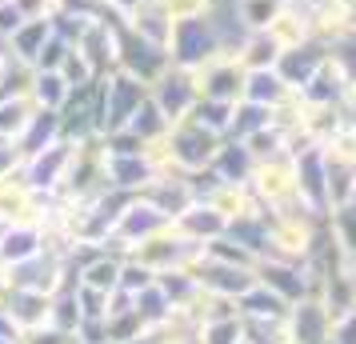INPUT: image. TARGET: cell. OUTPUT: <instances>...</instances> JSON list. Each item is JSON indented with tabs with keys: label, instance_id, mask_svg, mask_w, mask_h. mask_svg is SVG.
Instances as JSON below:
<instances>
[{
	"label": "cell",
	"instance_id": "8992f818",
	"mask_svg": "<svg viewBox=\"0 0 356 344\" xmlns=\"http://www.w3.org/2000/svg\"><path fill=\"white\" fill-rule=\"evenodd\" d=\"M113 68L129 72L132 81H140V84L152 88V84L172 68V60H168V49L152 44V40H145V36H136L129 24L120 20V24H116V65Z\"/></svg>",
	"mask_w": 356,
	"mask_h": 344
},
{
	"label": "cell",
	"instance_id": "f35d334b",
	"mask_svg": "<svg viewBox=\"0 0 356 344\" xmlns=\"http://www.w3.org/2000/svg\"><path fill=\"white\" fill-rule=\"evenodd\" d=\"M148 284H156V272H152V268H145L140 261L124 256V264H120V288L136 296V293H145Z\"/></svg>",
	"mask_w": 356,
	"mask_h": 344
},
{
	"label": "cell",
	"instance_id": "f6af8a7d",
	"mask_svg": "<svg viewBox=\"0 0 356 344\" xmlns=\"http://www.w3.org/2000/svg\"><path fill=\"white\" fill-rule=\"evenodd\" d=\"M20 8V17L24 20H40V17H52V8H56V0H13Z\"/></svg>",
	"mask_w": 356,
	"mask_h": 344
},
{
	"label": "cell",
	"instance_id": "1f68e13d",
	"mask_svg": "<svg viewBox=\"0 0 356 344\" xmlns=\"http://www.w3.org/2000/svg\"><path fill=\"white\" fill-rule=\"evenodd\" d=\"M264 124H273V108L252 104V100H236V108H232V124H228V136H232V140H248V136L260 132Z\"/></svg>",
	"mask_w": 356,
	"mask_h": 344
},
{
	"label": "cell",
	"instance_id": "5bb4252c",
	"mask_svg": "<svg viewBox=\"0 0 356 344\" xmlns=\"http://www.w3.org/2000/svg\"><path fill=\"white\" fill-rule=\"evenodd\" d=\"M152 177H156V164L148 156V148L145 152H113V148H104V181H108V188L136 197Z\"/></svg>",
	"mask_w": 356,
	"mask_h": 344
},
{
	"label": "cell",
	"instance_id": "d6986e66",
	"mask_svg": "<svg viewBox=\"0 0 356 344\" xmlns=\"http://www.w3.org/2000/svg\"><path fill=\"white\" fill-rule=\"evenodd\" d=\"M348 88H353V81L340 72V65L328 56L316 72H312V81L305 84V88H296V97L305 100V104H321V108H328V104H344L348 100Z\"/></svg>",
	"mask_w": 356,
	"mask_h": 344
},
{
	"label": "cell",
	"instance_id": "ba28073f",
	"mask_svg": "<svg viewBox=\"0 0 356 344\" xmlns=\"http://www.w3.org/2000/svg\"><path fill=\"white\" fill-rule=\"evenodd\" d=\"M200 252H204V248L193 245L188 236H180V232L168 224V229H161L156 236L140 240L129 256L132 261H140L145 268H152V272L161 277V272H168V268H193V261L200 256Z\"/></svg>",
	"mask_w": 356,
	"mask_h": 344
},
{
	"label": "cell",
	"instance_id": "4fadbf2b",
	"mask_svg": "<svg viewBox=\"0 0 356 344\" xmlns=\"http://www.w3.org/2000/svg\"><path fill=\"white\" fill-rule=\"evenodd\" d=\"M244 76H248V68L232 56V52H216L212 60L196 68V84H200V97L209 100H228V104H236L244 97Z\"/></svg>",
	"mask_w": 356,
	"mask_h": 344
},
{
	"label": "cell",
	"instance_id": "836d02e7",
	"mask_svg": "<svg viewBox=\"0 0 356 344\" xmlns=\"http://www.w3.org/2000/svg\"><path fill=\"white\" fill-rule=\"evenodd\" d=\"M232 108H236V104H228V100H209V97H200V100H196V108H193L188 116H193L196 124L212 129L216 136H228V124H232Z\"/></svg>",
	"mask_w": 356,
	"mask_h": 344
},
{
	"label": "cell",
	"instance_id": "2e32d148",
	"mask_svg": "<svg viewBox=\"0 0 356 344\" xmlns=\"http://www.w3.org/2000/svg\"><path fill=\"white\" fill-rule=\"evenodd\" d=\"M44 245H49L44 224H36V220H8V224L0 229V264L8 268V264L29 261V256H36Z\"/></svg>",
	"mask_w": 356,
	"mask_h": 344
},
{
	"label": "cell",
	"instance_id": "e575fe53",
	"mask_svg": "<svg viewBox=\"0 0 356 344\" xmlns=\"http://www.w3.org/2000/svg\"><path fill=\"white\" fill-rule=\"evenodd\" d=\"M49 325L60 328V332H76V325H81V309H76V284H65L60 293H52Z\"/></svg>",
	"mask_w": 356,
	"mask_h": 344
},
{
	"label": "cell",
	"instance_id": "8d00e7d4",
	"mask_svg": "<svg viewBox=\"0 0 356 344\" xmlns=\"http://www.w3.org/2000/svg\"><path fill=\"white\" fill-rule=\"evenodd\" d=\"M56 72H60V76H65L72 88H84V84H97V81H100V72L88 65V56H84L76 44L65 52V60H60V68H56Z\"/></svg>",
	"mask_w": 356,
	"mask_h": 344
},
{
	"label": "cell",
	"instance_id": "484cf974",
	"mask_svg": "<svg viewBox=\"0 0 356 344\" xmlns=\"http://www.w3.org/2000/svg\"><path fill=\"white\" fill-rule=\"evenodd\" d=\"M72 97V84L56 72V68H36L33 76V88H29V100L36 108H49V113H60L65 100Z\"/></svg>",
	"mask_w": 356,
	"mask_h": 344
},
{
	"label": "cell",
	"instance_id": "f1b7e54d",
	"mask_svg": "<svg viewBox=\"0 0 356 344\" xmlns=\"http://www.w3.org/2000/svg\"><path fill=\"white\" fill-rule=\"evenodd\" d=\"M232 56H236L244 68H276V60H280V44H276L268 33H244V40L236 44Z\"/></svg>",
	"mask_w": 356,
	"mask_h": 344
},
{
	"label": "cell",
	"instance_id": "30bf717a",
	"mask_svg": "<svg viewBox=\"0 0 356 344\" xmlns=\"http://www.w3.org/2000/svg\"><path fill=\"white\" fill-rule=\"evenodd\" d=\"M284 336H289V344H332V312H328V304L316 293L289 304Z\"/></svg>",
	"mask_w": 356,
	"mask_h": 344
},
{
	"label": "cell",
	"instance_id": "44dd1931",
	"mask_svg": "<svg viewBox=\"0 0 356 344\" xmlns=\"http://www.w3.org/2000/svg\"><path fill=\"white\" fill-rule=\"evenodd\" d=\"M212 172H216L220 181H228V184H248L252 181V172H257V156L248 152L244 140L225 136L220 148H216V156H212Z\"/></svg>",
	"mask_w": 356,
	"mask_h": 344
},
{
	"label": "cell",
	"instance_id": "e0dca14e",
	"mask_svg": "<svg viewBox=\"0 0 356 344\" xmlns=\"http://www.w3.org/2000/svg\"><path fill=\"white\" fill-rule=\"evenodd\" d=\"M324 60H328V44H321V40H305V44H296V49L280 52L276 72H280V76H284V84L296 92V88H305V84L312 81V72H316Z\"/></svg>",
	"mask_w": 356,
	"mask_h": 344
},
{
	"label": "cell",
	"instance_id": "7c38bea8",
	"mask_svg": "<svg viewBox=\"0 0 356 344\" xmlns=\"http://www.w3.org/2000/svg\"><path fill=\"white\" fill-rule=\"evenodd\" d=\"M148 97H152V104L161 108L164 116H168V124H177V120H184V116L196 108V100H200V84H196V72H188V68H168L161 81L148 88Z\"/></svg>",
	"mask_w": 356,
	"mask_h": 344
},
{
	"label": "cell",
	"instance_id": "74e56055",
	"mask_svg": "<svg viewBox=\"0 0 356 344\" xmlns=\"http://www.w3.org/2000/svg\"><path fill=\"white\" fill-rule=\"evenodd\" d=\"M241 320H244V341L248 344H289L284 320H252V316H241Z\"/></svg>",
	"mask_w": 356,
	"mask_h": 344
},
{
	"label": "cell",
	"instance_id": "603a6c76",
	"mask_svg": "<svg viewBox=\"0 0 356 344\" xmlns=\"http://www.w3.org/2000/svg\"><path fill=\"white\" fill-rule=\"evenodd\" d=\"M289 97H292V88L284 84V76L276 68H248L241 100H252V104H264V108H280Z\"/></svg>",
	"mask_w": 356,
	"mask_h": 344
},
{
	"label": "cell",
	"instance_id": "9c48e42d",
	"mask_svg": "<svg viewBox=\"0 0 356 344\" xmlns=\"http://www.w3.org/2000/svg\"><path fill=\"white\" fill-rule=\"evenodd\" d=\"M193 277H196V284H200V293L225 296V300H241V296L257 284V268H248V264H228V261L209 256V252H200L193 261Z\"/></svg>",
	"mask_w": 356,
	"mask_h": 344
},
{
	"label": "cell",
	"instance_id": "d590c367",
	"mask_svg": "<svg viewBox=\"0 0 356 344\" xmlns=\"http://www.w3.org/2000/svg\"><path fill=\"white\" fill-rule=\"evenodd\" d=\"M200 344H241L244 341V320L241 316H220V320H200L196 332Z\"/></svg>",
	"mask_w": 356,
	"mask_h": 344
},
{
	"label": "cell",
	"instance_id": "9a60e30c",
	"mask_svg": "<svg viewBox=\"0 0 356 344\" xmlns=\"http://www.w3.org/2000/svg\"><path fill=\"white\" fill-rule=\"evenodd\" d=\"M136 197L148 200V204H152V208L172 224V220H177V216L196 200V193H193V181H188L184 172H156V177L136 193Z\"/></svg>",
	"mask_w": 356,
	"mask_h": 344
},
{
	"label": "cell",
	"instance_id": "7a4b0ae2",
	"mask_svg": "<svg viewBox=\"0 0 356 344\" xmlns=\"http://www.w3.org/2000/svg\"><path fill=\"white\" fill-rule=\"evenodd\" d=\"M148 84L132 81L129 72L120 68H108L97 81V132L100 136H113L132 120V113L145 104Z\"/></svg>",
	"mask_w": 356,
	"mask_h": 344
},
{
	"label": "cell",
	"instance_id": "7dc6e473",
	"mask_svg": "<svg viewBox=\"0 0 356 344\" xmlns=\"http://www.w3.org/2000/svg\"><path fill=\"white\" fill-rule=\"evenodd\" d=\"M216 4H232V0H216Z\"/></svg>",
	"mask_w": 356,
	"mask_h": 344
},
{
	"label": "cell",
	"instance_id": "4dcf8cb0",
	"mask_svg": "<svg viewBox=\"0 0 356 344\" xmlns=\"http://www.w3.org/2000/svg\"><path fill=\"white\" fill-rule=\"evenodd\" d=\"M280 8H284V0H232V13H236L244 33H264Z\"/></svg>",
	"mask_w": 356,
	"mask_h": 344
},
{
	"label": "cell",
	"instance_id": "b9f144b4",
	"mask_svg": "<svg viewBox=\"0 0 356 344\" xmlns=\"http://www.w3.org/2000/svg\"><path fill=\"white\" fill-rule=\"evenodd\" d=\"M332 344H356V304L332 316Z\"/></svg>",
	"mask_w": 356,
	"mask_h": 344
},
{
	"label": "cell",
	"instance_id": "5b68a950",
	"mask_svg": "<svg viewBox=\"0 0 356 344\" xmlns=\"http://www.w3.org/2000/svg\"><path fill=\"white\" fill-rule=\"evenodd\" d=\"M324 161V184H328V208H348L356 204V136L340 129L332 140L321 145Z\"/></svg>",
	"mask_w": 356,
	"mask_h": 344
},
{
	"label": "cell",
	"instance_id": "4316f807",
	"mask_svg": "<svg viewBox=\"0 0 356 344\" xmlns=\"http://www.w3.org/2000/svg\"><path fill=\"white\" fill-rule=\"evenodd\" d=\"M236 309H241V316H252V320H284V316H289V300H280L273 288H264L257 280V284L236 300Z\"/></svg>",
	"mask_w": 356,
	"mask_h": 344
},
{
	"label": "cell",
	"instance_id": "7bdbcfd3",
	"mask_svg": "<svg viewBox=\"0 0 356 344\" xmlns=\"http://www.w3.org/2000/svg\"><path fill=\"white\" fill-rule=\"evenodd\" d=\"M20 344H76V336L72 332H60V328H52V325H40L33 332H24Z\"/></svg>",
	"mask_w": 356,
	"mask_h": 344
},
{
	"label": "cell",
	"instance_id": "d6a6232c",
	"mask_svg": "<svg viewBox=\"0 0 356 344\" xmlns=\"http://www.w3.org/2000/svg\"><path fill=\"white\" fill-rule=\"evenodd\" d=\"M33 113H36V104L29 97H0V136L17 140L20 132L29 129Z\"/></svg>",
	"mask_w": 356,
	"mask_h": 344
},
{
	"label": "cell",
	"instance_id": "8fae6325",
	"mask_svg": "<svg viewBox=\"0 0 356 344\" xmlns=\"http://www.w3.org/2000/svg\"><path fill=\"white\" fill-rule=\"evenodd\" d=\"M257 280L264 288H273L280 300H289V304H296V300L308 296V293H316V272H312V264L280 261V256H260Z\"/></svg>",
	"mask_w": 356,
	"mask_h": 344
},
{
	"label": "cell",
	"instance_id": "ab89813d",
	"mask_svg": "<svg viewBox=\"0 0 356 344\" xmlns=\"http://www.w3.org/2000/svg\"><path fill=\"white\" fill-rule=\"evenodd\" d=\"M76 309H81V320H104L108 316V293L76 284Z\"/></svg>",
	"mask_w": 356,
	"mask_h": 344
},
{
	"label": "cell",
	"instance_id": "c3c4849f",
	"mask_svg": "<svg viewBox=\"0 0 356 344\" xmlns=\"http://www.w3.org/2000/svg\"><path fill=\"white\" fill-rule=\"evenodd\" d=\"M241 344H248V341H241Z\"/></svg>",
	"mask_w": 356,
	"mask_h": 344
},
{
	"label": "cell",
	"instance_id": "cb8c5ba5",
	"mask_svg": "<svg viewBox=\"0 0 356 344\" xmlns=\"http://www.w3.org/2000/svg\"><path fill=\"white\" fill-rule=\"evenodd\" d=\"M52 36V17H40V20H24L17 33L8 36V52L17 56V60H24V65H33L40 60V52H44V44H49Z\"/></svg>",
	"mask_w": 356,
	"mask_h": 344
},
{
	"label": "cell",
	"instance_id": "83f0119b",
	"mask_svg": "<svg viewBox=\"0 0 356 344\" xmlns=\"http://www.w3.org/2000/svg\"><path fill=\"white\" fill-rule=\"evenodd\" d=\"M156 288L168 296L172 309H193L196 300H200V284H196L193 268H168V272H161Z\"/></svg>",
	"mask_w": 356,
	"mask_h": 344
},
{
	"label": "cell",
	"instance_id": "ee69618b",
	"mask_svg": "<svg viewBox=\"0 0 356 344\" xmlns=\"http://www.w3.org/2000/svg\"><path fill=\"white\" fill-rule=\"evenodd\" d=\"M20 148H17V140H8V136H0V177H8V172H17L20 168Z\"/></svg>",
	"mask_w": 356,
	"mask_h": 344
},
{
	"label": "cell",
	"instance_id": "d4e9b609",
	"mask_svg": "<svg viewBox=\"0 0 356 344\" xmlns=\"http://www.w3.org/2000/svg\"><path fill=\"white\" fill-rule=\"evenodd\" d=\"M65 132H60V113H49V108H36L33 120H29V129L17 136V148L20 156H33L40 148H49L52 140H60Z\"/></svg>",
	"mask_w": 356,
	"mask_h": 344
},
{
	"label": "cell",
	"instance_id": "f546056e",
	"mask_svg": "<svg viewBox=\"0 0 356 344\" xmlns=\"http://www.w3.org/2000/svg\"><path fill=\"white\" fill-rule=\"evenodd\" d=\"M124 129H129L132 136H140L145 145H156V140H164V136H168V129H172V124H168V116L152 104V97H145V104L132 113V120L124 124Z\"/></svg>",
	"mask_w": 356,
	"mask_h": 344
},
{
	"label": "cell",
	"instance_id": "6da1fadb",
	"mask_svg": "<svg viewBox=\"0 0 356 344\" xmlns=\"http://www.w3.org/2000/svg\"><path fill=\"white\" fill-rule=\"evenodd\" d=\"M220 140H225V136H216L212 129L196 124L193 116L177 120V124L168 129V136L161 140L164 161H168V172H184V177H193V172L212 168V156H216Z\"/></svg>",
	"mask_w": 356,
	"mask_h": 344
},
{
	"label": "cell",
	"instance_id": "60d3db41",
	"mask_svg": "<svg viewBox=\"0 0 356 344\" xmlns=\"http://www.w3.org/2000/svg\"><path fill=\"white\" fill-rule=\"evenodd\" d=\"M164 13L172 17V24L177 20H196V17H209L212 8H216V0H161Z\"/></svg>",
	"mask_w": 356,
	"mask_h": 344
},
{
	"label": "cell",
	"instance_id": "ffe728a7",
	"mask_svg": "<svg viewBox=\"0 0 356 344\" xmlns=\"http://www.w3.org/2000/svg\"><path fill=\"white\" fill-rule=\"evenodd\" d=\"M0 309L17 320L20 332H33V328L49 325L52 296L49 293H33V288H8V296L0 300Z\"/></svg>",
	"mask_w": 356,
	"mask_h": 344
},
{
	"label": "cell",
	"instance_id": "52a82bcc",
	"mask_svg": "<svg viewBox=\"0 0 356 344\" xmlns=\"http://www.w3.org/2000/svg\"><path fill=\"white\" fill-rule=\"evenodd\" d=\"M72 152H76V140L60 136V140H52L49 148H40V152H33V156H24V161H20V177H24V184L33 188L36 197H56L60 184H65V177H68Z\"/></svg>",
	"mask_w": 356,
	"mask_h": 344
},
{
	"label": "cell",
	"instance_id": "ac0fdd59",
	"mask_svg": "<svg viewBox=\"0 0 356 344\" xmlns=\"http://www.w3.org/2000/svg\"><path fill=\"white\" fill-rule=\"evenodd\" d=\"M172 229H177L180 236H188L193 245L204 248L209 240H216V236H225L228 232V216H220L209 200H193V204L172 220Z\"/></svg>",
	"mask_w": 356,
	"mask_h": 344
},
{
	"label": "cell",
	"instance_id": "7402d4cb",
	"mask_svg": "<svg viewBox=\"0 0 356 344\" xmlns=\"http://www.w3.org/2000/svg\"><path fill=\"white\" fill-rule=\"evenodd\" d=\"M124 24H129L136 36H145V40H152V44L168 49V36H172V17L164 13L161 0H140L129 17H124Z\"/></svg>",
	"mask_w": 356,
	"mask_h": 344
},
{
	"label": "cell",
	"instance_id": "3957f363",
	"mask_svg": "<svg viewBox=\"0 0 356 344\" xmlns=\"http://www.w3.org/2000/svg\"><path fill=\"white\" fill-rule=\"evenodd\" d=\"M248 188H252V197H257L264 213H305L300 193H296V168H292L289 152L257 161V172H252Z\"/></svg>",
	"mask_w": 356,
	"mask_h": 344
},
{
	"label": "cell",
	"instance_id": "bcb514c9",
	"mask_svg": "<svg viewBox=\"0 0 356 344\" xmlns=\"http://www.w3.org/2000/svg\"><path fill=\"white\" fill-rule=\"evenodd\" d=\"M20 336H24V332L17 328V320L0 309V341H4V344H20Z\"/></svg>",
	"mask_w": 356,
	"mask_h": 344
},
{
	"label": "cell",
	"instance_id": "277c9868",
	"mask_svg": "<svg viewBox=\"0 0 356 344\" xmlns=\"http://www.w3.org/2000/svg\"><path fill=\"white\" fill-rule=\"evenodd\" d=\"M216 52H225V40H220V28H216V20L209 17H196V20H177L172 24V36H168V60L177 68H196L212 60Z\"/></svg>",
	"mask_w": 356,
	"mask_h": 344
}]
</instances>
